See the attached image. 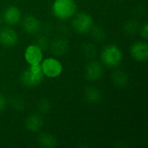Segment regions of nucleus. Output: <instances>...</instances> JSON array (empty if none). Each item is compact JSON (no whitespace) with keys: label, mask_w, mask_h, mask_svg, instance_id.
<instances>
[{"label":"nucleus","mask_w":148,"mask_h":148,"mask_svg":"<svg viewBox=\"0 0 148 148\" xmlns=\"http://www.w3.org/2000/svg\"><path fill=\"white\" fill-rule=\"evenodd\" d=\"M123 59L121 49L115 44H109L103 48L101 52V60L102 63L108 68L118 67Z\"/></svg>","instance_id":"1"},{"label":"nucleus","mask_w":148,"mask_h":148,"mask_svg":"<svg viewBox=\"0 0 148 148\" xmlns=\"http://www.w3.org/2000/svg\"><path fill=\"white\" fill-rule=\"evenodd\" d=\"M44 75L41 64H30L22 74L21 82L27 88H34L38 86L43 80Z\"/></svg>","instance_id":"2"},{"label":"nucleus","mask_w":148,"mask_h":148,"mask_svg":"<svg viewBox=\"0 0 148 148\" xmlns=\"http://www.w3.org/2000/svg\"><path fill=\"white\" fill-rule=\"evenodd\" d=\"M55 16L60 20H68L76 12V3L74 0H55L52 5Z\"/></svg>","instance_id":"3"},{"label":"nucleus","mask_w":148,"mask_h":148,"mask_svg":"<svg viewBox=\"0 0 148 148\" xmlns=\"http://www.w3.org/2000/svg\"><path fill=\"white\" fill-rule=\"evenodd\" d=\"M72 26L77 33H88L94 26L93 17L86 12H80L76 15L75 14L72 20Z\"/></svg>","instance_id":"4"},{"label":"nucleus","mask_w":148,"mask_h":148,"mask_svg":"<svg viewBox=\"0 0 148 148\" xmlns=\"http://www.w3.org/2000/svg\"><path fill=\"white\" fill-rule=\"evenodd\" d=\"M43 75L49 78H56L58 77L62 72V63L55 58H46L42 61L41 64Z\"/></svg>","instance_id":"5"},{"label":"nucleus","mask_w":148,"mask_h":148,"mask_svg":"<svg viewBox=\"0 0 148 148\" xmlns=\"http://www.w3.org/2000/svg\"><path fill=\"white\" fill-rule=\"evenodd\" d=\"M130 55L132 58L137 62H146L148 59L147 42L143 41H138L133 43L130 48Z\"/></svg>","instance_id":"6"},{"label":"nucleus","mask_w":148,"mask_h":148,"mask_svg":"<svg viewBox=\"0 0 148 148\" xmlns=\"http://www.w3.org/2000/svg\"><path fill=\"white\" fill-rule=\"evenodd\" d=\"M103 75L102 64L96 61H91L85 69L86 78L90 82H96L101 78Z\"/></svg>","instance_id":"7"},{"label":"nucleus","mask_w":148,"mask_h":148,"mask_svg":"<svg viewBox=\"0 0 148 148\" xmlns=\"http://www.w3.org/2000/svg\"><path fill=\"white\" fill-rule=\"evenodd\" d=\"M17 33L10 27H5L0 29V43L4 47H13L17 43Z\"/></svg>","instance_id":"8"},{"label":"nucleus","mask_w":148,"mask_h":148,"mask_svg":"<svg viewBox=\"0 0 148 148\" xmlns=\"http://www.w3.org/2000/svg\"><path fill=\"white\" fill-rule=\"evenodd\" d=\"M42 50L36 44L27 47L24 52V58L26 62L30 64H38L42 61Z\"/></svg>","instance_id":"9"},{"label":"nucleus","mask_w":148,"mask_h":148,"mask_svg":"<svg viewBox=\"0 0 148 148\" xmlns=\"http://www.w3.org/2000/svg\"><path fill=\"white\" fill-rule=\"evenodd\" d=\"M21 11L16 6L7 7L3 13V20L9 25H16L21 20Z\"/></svg>","instance_id":"10"},{"label":"nucleus","mask_w":148,"mask_h":148,"mask_svg":"<svg viewBox=\"0 0 148 148\" xmlns=\"http://www.w3.org/2000/svg\"><path fill=\"white\" fill-rule=\"evenodd\" d=\"M22 24H23V28L25 30V32H27L28 34H30V35L37 34L41 29L40 21L36 16H34L32 15L26 16L23 18Z\"/></svg>","instance_id":"11"},{"label":"nucleus","mask_w":148,"mask_h":148,"mask_svg":"<svg viewBox=\"0 0 148 148\" xmlns=\"http://www.w3.org/2000/svg\"><path fill=\"white\" fill-rule=\"evenodd\" d=\"M43 126V119L41 115L35 114L29 115L25 121V127L29 132H37Z\"/></svg>","instance_id":"12"},{"label":"nucleus","mask_w":148,"mask_h":148,"mask_svg":"<svg viewBox=\"0 0 148 148\" xmlns=\"http://www.w3.org/2000/svg\"><path fill=\"white\" fill-rule=\"evenodd\" d=\"M69 49V42L62 37H57L53 40L51 43V50L56 56H62L67 53Z\"/></svg>","instance_id":"13"},{"label":"nucleus","mask_w":148,"mask_h":148,"mask_svg":"<svg viewBox=\"0 0 148 148\" xmlns=\"http://www.w3.org/2000/svg\"><path fill=\"white\" fill-rule=\"evenodd\" d=\"M38 143L41 147L46 148H53L57 146V140L56 137L49 133H42L37 138Z\"/></svg>","instance_id":"14"},{"label":"nucleus","mask_w":148,"mask_h":148,"mask_svg":"<svg viewBox=\"0 0 148 148\" xmlns=\"http://www.w3.org/2000/svg\"><path fill=\"white\" fill-rule=\"evenodd\" d=\"M85 99L90 103H98L101 100V93L95 87H88L85 89Z\"/></svg>","instance_id":"15"},{"label":"nucleus","mask_w":148,"mask_h":148,"mask_svg":"<svg viewBox=\"0 0 148 148\" xmlns=\"http://www.w3.org/2000/svg\"><path fill=\"white\" fill-rule=\"evenodd\" d=\"M112 81L115 86L125 88L128 83V75L122 70H117L112 74Z\"/></svg>","instance_id":"16"},{"label":"nucleus","mask_w":148,"mask_h":148,"mask_svg":"<svg viewBox=\"0 0 148 148\" xmlns=\"http://www.w3.org/2000/svg\"><path fill=\"white\" fill-rule=\"evenodd\" d=\"M139 28V24L138 22L136 20H128L124 23L123 26V31L126 35L127 36H131L136 33V31L138 30Z\"/></svg>","instance_id":"17"},{"label":"nucleus","mask_w":148,"mask_h":148,"mask_svg":"<svg viewBox=\"0 0 148 148\" xmlns=\"http://www.w3.org/2000/svg\"><path fill=\"white\" fill-rule=\"evenodd\" d=\"M92 37L94 40H95L96 42H102L105 40L106 38V32L104 30V29H102L101 27H94L91 29L90 30Z\"/></svg>","instance_id":"18"},{"label":"nucleus","mask_w":148,"mask_h":148,"mask_svg":"<svg viewBox=\"0 0 148 148\" xmlns=\"http://www.w3.org/2000/svg\"><path fill=\"white\" fill-rule=\"evenodd\" d=\"M83 54L88 59H94L96 56V48L93 43L88 42L83 46Z\"/></svg>","instance_id":"19"},{"label":"nucleus","mask_w":148,"mask_h":148,"mask_svg":"<svg viewBox=\"0 0 148 148\" xmlns=\"http://www.w3.org/2000/svg\"><path fill=\"white\" fill-rule=\"evenodd\" d=\"M37 108H38V110L41 113L46 114V113H48L50 110L51 104H50V102L47 99H41L38 101V103H37Z\"/></svg>","instance_id":"20"},{"label":"nucleus","mask_w":148,"mask_h":148,"mask_svg":"<svg viewBox=\"0 0 148 148\" xmlns=\"http://www.w3.org/2000/svg\"><path fill=\"white\" fill-rule=\"evenodd\" d=\"M36 45L38 46L42 50L46 49L48 48V45H49V40H48L47 36H41L37 37L36 40Z\"/></svg>","instance_id":"21"},{"label":"nucleus","mask_w":148,"mask_h":148,"mask_svg":"<svg viewBox=\"0 0 148 148\" xmlns=\"http://www.w3.org/2000/svg\"><path fill=\"white\" fill-rule=\"evenodd\" d=\"M11 106L14 109L17 110V111H20V110H23L24 108V102L23 101V99L21 98H14L11 101Z\"/></svg>","instance_id":"22"},{"label":"nucleus","mask_w":148,"mask_h":148,"mask_svg":"<svg viewBox=\"0 0 148 148\" xmlns=\"http://www.w3.org/2000/svg\"><path fill=\"white\" fill-rule=\"evenodd\" d=\"M140 36L145 39L147 40L148 39V24L147 23H145L141 28H140Z\"/></svg>","instance_id":"23"},{"label":"nucleus","mask_w":148,"mask_h":148,"mask_svg":"<svg viewBox=\"0 0 148 148\" xmlns=\"http://www.w3.org/2000/svg\"><path fill=\"white\" fill-rule=\"evenodd\" d=\"M5 107H6V98L3 95H0V113L5 108Z\"/></svg>","instance_id":"24"},{"label":"nucleus","mask_w":148,"mask_h":148,"mask_svg":"<svg viewBox=\"0 0 148 148\" xmlns=\"http://www.w3.org/2000/svg\"><path fill=\"white\" fill-rule=\"evenodd\" d=\"M2 20H3V18L0 16V25H1V23H2Z\"/></svg>","instance_id":"25"}]
</instances>
